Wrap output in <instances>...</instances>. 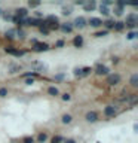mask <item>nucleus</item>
I'll list each match as a JSON object with an SVG mask.
<instances>
[{"label": "nucleus", "mask_w": 138, "mask_h": 143, "mask_svg": "<svg viewBox=\"0 0 138 143\" xmlns=\"http://www.w3.org/2000/svg\"><path fill=\"white\" fill-rule=\"evenodd\" d=\"M137 21H138V17L135 14H131V15H128V18H126V25H128L129 28H134L137 25Z\"/></svg>", "instance_id": "nucleus-1"}, {"label": "nucleus", "mask_w": 138, "mask_h": 143, "mask_svg": "<svg viewBox=\"0 0 138 143\" xmlns=\"http://www.w3.org/2000/svg\"><path fill=\"white\" fill-rule=\"evenodd\" d=\"M119 82H120L119 75H110V76L107 78V83H110V85H117Z\"/></svg>", "instance_id": "nucleus-2"}, {"label": "nucleus", "mask_w": 138, "mask_h": 143, "mask_svg": "<svg viewBox=\"0 0 138 143\" xmlns=\"http://www.w3.org/2000/svg\"><path fill=\"white\" fill-rule=\"evenodd\" d=\"M48 49H49V45H48V43H39V42L34 43V51H37V52L48 51Z\"/></svg>", "instance_id": "nucleus-3"}, {"label": "nucleus", "mask_w": 138, "mask_h": 143, "mask_svg": "<svg viewBox=\"0 0 138 143\" xmlns=\"http://www.w3.org/2000/svg\"><path fill=\"white\" fill-rule=\"evenodd\" d=\"M86 25V19L83 18V17H77V18L74 19V27L77 28H83Z\"/></svg>", "instance_id": "nucleus-4"}, {"label": "nucleus", "mask_w": 138, "mask_h": 143, "mask_svg": "<svg viewBox=\"0 0 138 143\" xmlns=\"http://www.w3.org/2000/svg\"><path fill=\"white\" fill-rule=\"evenodd\" d=\"M95 73L97 75H107L108 73V67H106V66H102V64H98L97 69H95Z\"/></svg>", "instance_id": "nucleus-5"}, {"label": "nucleus", "mask_w": 138, "mask_h": 143, "mask_svg": "<svg viewBox=\"0 0 138 143\" xmlns=\"http://www.w3.org/2000/svg\"><path fill=\"white\" fill-rule=\"evenodd\" d=\"M6 52H8V54H12V55H15V57H22L24 55L22 51H18V49H14V48H6Z\"/></svg>", "instance_id": "nucleus-6"}, {"label": "nucleus", "mask_w": 138, "mask_h": 143, "mask_svg": "<svg viewBox=\"0 0 138 143\" xmlns=\"http://www.w3.org/2000/svg\"><path fill=\"white\" fill-rule=\"evenodd\" d=\"M86 119L89 121V122H95V121L98 119V115L95 113V112H88L86 113Z\"/></svg>", "instance_id": "nucleus-7"}, {"label": "nucleus", "mask_w": 138, "mask_h": 143, "mask_svg": "<svg viewBox=\"0 0 138 143\" xmlns=\"http://www.w3.org/2000/svg\"><path fill=\"white\" fill-rule=\"evenodd\" d=\"M104 113H106L107 116H114L116 115V107L113 106H107L106 110H104Z\"/></svg>", "instance_id": "nucleus-8"}, {"label": "nucleus", "mask_w": 138, "mask_h": 143, "mask_svg": "<svg viewBox=\"0 0 138 143\" xmlns=\"http://www.w3.org/2000/svg\"><path fill=\"white\" fill-rule=\"evenodd\" d=\"M95 2H88V3H83V8H85V10H88V12H89V10H94L95 9Z\"/></svg>", "instance_id": "nucleus-9"}, {"label": "nucleus", "mask_w": 138, "mask_h": 143, "mask_svg": "<svg viewBox=\"0 0 138 143\" xmlns=\"http://www.w3.org/2000/svg\"><path fill=\"white\" fill-rule=\"evenodd\" d=\"M89 24L94 25V27H100V25H102V23H101V19L100 18H91L89 19Z\"/></svg>", "instance_id": "nucleus-10"}, {"label": "nucleus", "mask_w": 138, "mask_h": 143, "mask_svg": "<svg viewBox=\"0 0 138 143\" xmlns=\"http://www.w3.org/2000/svg\"><path fill=\"white\" fill-rule=\"evenodd\" d=\"M25 24H28V25H39L40 21L36 18H25Z\"/></svg>", "instance_id": "nucleus-11"}, {"label": "nucleus", "mask_w": 138, "mask_h": 143, "mask_svg": "<svg viewBox=\"0 0 138 143\" xmlns=\"http://www.w3.org/2000/svg\"><path fill=\"white\" fill-rule=\"evenodd\" d=\"M60 28L64 33H70L71 30H73V25H71V24H62V25H60Z\"/></svg>", "instance_id": "nucleus-12"}, {"label": "nucleus", "mask_w": 138, "mask_h": 143, "mask_svg": "<svg viewBox=\"0 0 138 143\" xmlns=\"http://www.w3.org/2000/svg\"><path fill=\"white\" fill-rule=\"evenodd\" d=\"M16 14H18V18H25L27 17V9L19 8V9H16Z\"/></svg>", "instance_id": "nucleus-13"}, {"label": "nucleus", "mask_w": 138, "mask_h": 143, "mask_svg": "<svg viewBox=\"0 0 138 143\" xmlns=\"http://www.w3.org/2000/svg\"><path fill=\"white\" fill-rule=\"evenodd\" d=\"M74 46H82L83 45V37L82 36H76L74 37V40H73Z\"/></svg>", "instance_id": "nucleus-14"}, {"label": "nucleus", "mask_w": 138, "mask_h": 143, "mask_svg": "<svg viewBox=\"0 0 138 143\" xmlns=\"http://www.w3.org/2000/svg\"><path fill=\"white\" fill-rule=\"evenodd\" d=\"M131 85H132V87H137L138 85V75H132V78H131Z\"/></svg>", "instance_id": "nucleus-15"}, {"label": "nucleus", "mask_w": 138, "mask_h": 143, "mask_svg": "<svg viewBox=\"0 0 138 143\" xmlns=\"http://www.w3.org/2000/svg\"><path fill=\"white\" fill-rule=\"evenodd\" d=\"M123 27H125V24L123 23H114V30H117V31H120V30H123Z\"/></svg>", "instance_id": "nucleus-16"}, {"label": "nucleus", "mask_w": 138, "mask_h": 143, "mask_svg": "<svg viewBox=\"0 0 138 143\" xmlns=\"http://www.w3.org/2000/svg\"><path fill=\"white\" fill-rule=\"evenodd\" d=\"M48 92H49L51 96H58V89H56L55 87H51L49 89H48Z\"/></svg>", "instance_id": "nucleus-17"}, {"label": "nucleus", "mask_w": 138, "mask_h": 143, "mask_svg": "<svg viewBox=\"0 0 138 143\" xmlns=\"http://www.w3.org/2000/svg\"><path fill=\"white\" fill-rule=\"evenodd\" d=\"M62 14L64 15H70L71 14V6H65V8H62Z\"/></svg>", "instance_id": "nucleus-18"}, {"label": "nucleus", "mask_w": 138, "mask_h": 143, "mask_svg": "<svg viewBox=\"0 0 138 143\" xmlns=\"http://www.w3.org/2000/svg\"><path fill=\"white\" fill-rule=\"evenodd\" d=\"M62 122H64V124H70V122H71V116L70 115H64L62 116Z\"/></svg>", "instance_id": "nucleus-19"}, {"label": "nucleus", "mask_w": 138, "mask_h": 143, "mask_svg": "<svg viewBox=\"0 0 138 143\" xmlns=\"http://www.w3.org/2000/svg\"><path fill=\"white\" fill-rule=\"evenodd\" d=\"M100 10H101V14H104V15H108V14H110L108 8H106V6H102V5H101V8H100Z\"/></svg>", "instance_id": "nucleus-20"}, {"label": "nucleus", "mask_w": 138, "mask_h": 143, "mask_svg": "<svg viewBox=\"0 0 138 143\" xmlns=\"http://www.w3.org/2000/svg\"><path fill=\"white\" fill-rule=\"evenodd\" d=\"M14 34H15V30H8V31H6V37H8V39H12V37H15Z\"/></svg>", "instance_id": "nucleus-21"}, {"label": "nucleus", "mask_w": 138, "mask_h": 143, "mask_svg": "<svg viewBox=\"0 0 138 143\" xmlns=\"http://www.w3.org/2000/svg\"><path fill=\"white\" fill-rule=\"evenodd\" d=\"M19 70H21L19 66H10V72H12V73H16V72H19Z\"/></svg>", "instance_id": "nucleus-22"}, {"label": "nucleus", "mask_w": 138, "mask_h": 143, "mask_svg": "<svg viewBox=\"0 0 138 143\" xmlns=\"http://www.w3.org/2000/svg\"><path fill=\"white\" fill-rule=\"evenodd\" d=\"M114 14H116V15H122V14H123V9H122L120 6H117V8L114 9Z\"/></svg>", "instance_id": "nucleus-23"}, {"label": "nucleus", "mask_w": 138, "mask_h": 143, "mask_svg": "<svg viewBox=\"0 0 138 143\" xmlns=\"http://www.w3.org/2000/svg\"><path fill=\"white\" fill-rule=\"evenodd\" d=\"M39 142H45L46 139H48V136H46V134H39Z\"/></svg>", "instance_id": "nucleus-24"}, {"label": "nucleus", "mask_w": 138, "mask_h": 143, "mask_svg": "<svg viewBox=\"0 0 138 143\" xmlns=\"http://www.w3.org/2000/svg\"><path fill=\"white\" fill-rule=\"evenodd\" d=\"M6 94H8V89L6 88H2L0 89V97H6Z\"/></svg>", "instance_id": "nucleus-25"}, {"label": "nucleus", "mask_w": 138, "mask_h": 143, "mask_svg": "<svg viewBox=\"0 0 138 143\" xmlns=\"http://www.w3.org/2000/svg\"><path fill=\"white\" fill-rule=\"evenodd\" d=\"M74 75H76V76H83L82 69H74Z\"/></svg>", "instance_id": "nucleus-26"}, {"label": "nucleus", "mask_w": 138, "mask_h": 143, "mask_svg": "<svg viewBox=\"0 0 138 143\" xmlns=\"http://www.w3.org/2000/svg\"><path fill=\"white\" fill-rule=\"evenodd\" d=\"M106 27L107 28H113V27H114V23H113V21H107V23H106Z\"/></svg>", "instance_id": "nucleus-27"}, {"label": "nucleus", "mask_w": 138, "mask_h": 143, "mask_svg": "<svg viewBox=\"0 0 138 143\" xmlns=\"http://www.w3.org/2000/svg\"><path fill=\"white\" fill-rule=\"evenodd\" d=\"M106 34H107V30H104V31H98L95 36L97 37H102V36H106Z\"/></svg>", "instance_id": "nucleus-28"}, {"label": "nucleus", "mask_w": 138, "mask_h": 143, "mask_svg": "<svg viewBox=\"0 0 138 143\" xmlns=\"http://www.w3.org/2000/svg\"><path fill=\"white\" fill-rule=\"evenodd\" d=\"M36 72H30V73H25V75H24V78H30V76H31V78H33V76H36Z\"/></svg>", "instance_id": "nucleus-29"}, {"label": "nucleus", "mask_w": 138, "mask_h": 143, "mask_svg": "<svg viewBox=\"0 0 138 143\" xmlns=\"http://www.w3.org/2000/svg\"><path fill=\"white\" fill-rule=\"evenodd\" d=\"M135 36H137V33H135V31L128 33V39H135Z\"/></svg>", "instance_id": "nucleus-30"}, {"label": "nucleus", "mask_w": 138, "mask_h": 143, "mask_svg": "<svg viewBox=\"0 0 138 143\" xmlns=\"http://www.w3.org/2000/svg\"><path fill=\"white\" fill-rule=\"evenodd\" d=\"M82 72H83V75H89L91 73V69L89 67H85V69H82Z\"/></svg>", "instance_id": "nucleus-31"}, {"label": "nucleus", "mask_w": 138, "mask_h": 143, "mask_svg": "<svg viewBox=\"0 0 138 143\" xmlns=\"http://www.w3.org/2000/svg\"><path fill=\"white\" fill-rule=\"evenodd\" d=\"M15 33H16V34H18V37H21V39L24 37V31H22V30H16Z\"/></svg>", "instance_id": "nucleus-32"}, {"label": "nucleus", "mask_w": 138, "mask_h": 143, "mask_svg": "<svg viewBox=\"0 0 138 143\" xmlns=\"http://www.w3.org/2000/svg\"><path fill=\"white\" fill-rule=\"evenodd\" d=\"M61 140H62V137L56 136V137H54V140H52V142H54V143H58V142H61Z\"/></svg>", "instance_id": "nucleus-33"}, {"label": "nucleus", "mask_w": 138, "mask_h": 143, "mask_svg": "<svg viewBox=\"0 0 138 143\" xmlns=\"http://www.w3.org/2000/svg\"><path fill=\"white\" fill-rule=\"evenodd\" d=\"M28 5L31 6V8H36V6H39V2H30Z\"/></svg>", "instance_id": "nucleus-34"}, {"label": "nucleus", "mask_w": 138, "mask_h": 143, "mask_svg": "<svg viewBox=\"0 0 138 143\" xmlns=\"http://www.w3.org/2000/svg\"><path fill=\"white\" fill-rule=\"evenodd\" d=\"M40 31L43 33V34H48V33H49V30H48V28H45V27H40Z\"/></svg>", "instance_id": "nucleus-35"}, {"label": "nucleus", "mask_w": 138, "mask_h": 143, "mask_svg": "<svg viewBox=\"0 0 138 143\" xmlns=\"http://www.w3.org/2000/svg\"><path fill=\"white\" fill-rule=\"evenodd\" d=\"M3 18L8 21V19H12V15H10V14H5V15H3Z\"/></svg>", "instance_id": "nucleus-36"}, {"label": "nucleus", "mask_w": 138, "mask_h": 143, "mask_svg": "<svg viewBox=\"0 0 138 143\" xmlns=\"http://www.w3.org/2000/svg\"><path fill=\"white\" fill-rule=\"evenodd\" d=\"M24 143H33V139L31 137H25L24 139Z\"/></svg>", "instance_id": "nucleus-37"}, {"label": "nucleus", "mask_w": 138, "mask_h": 143, "mask_svg": "<svg viewBox=\"0 0 138 143\" xmlns=\"http://www.w3.org/2000/svg\"><path fill=\"white\" fill-rule=\"evenodd\" d=\"M62 100H65V102L70 100V94H64V96H62Z\"/></svg>", "instance_id": "nucleus-38"}, {"label": "nucleus", "mask_w": 138, "mask_h": 143, "mask_svg": "<svg viewBox=\"0 0 138 143\" xmlns=\"http://www.w3.org/2000/svg\"><path fill=\"white\" fill-rule=\"evenodd\" d=\"M25 83H27V85H31V83H33V79H27V81H25Z\"/></svg>", "instance_id": "nucleus-39"}, {"label": "nucleus", "mask_w": 138, "mask_h": 143, "mask_svg": "<svg viewBox=\"0 0 138 143\" xmlns=\"http://www.w3.org/2000/svg\"><path fill=\"white\" fill-rule=\"evenodd\" d=\"M56 45H58V46H62V45H64V42H62V40H58V42H56Z\"/></svg>", "instance_id": "nucleus-40"}, {"label": "nucleus", "mask_w": 138, "mask_h": 143, "mask_svg": "<svg viewBox=\"0 0 138 143\" xmlns=\"http://www.w3.org/2000/svg\"><path fill=\"white\" fill-rule=\"evenodd\" d=\"M65 143H74V140H65Z\"/></svg>", "instance_id": "nucleus-41"}, {"label": "nucleus", "mask_w": 138, "mask_h": 143, "mask_svg": "<svg viewBox=\"0 0 138 143\" xmlns=\"http://www.w3.org/2000/svg\"><path fill=\"white\" fill-rule=\"evenodd\" d=\"M0 15H2V9H0Z\"/></svg>", "instance_id": "nucleus-42"}]
</instances>
